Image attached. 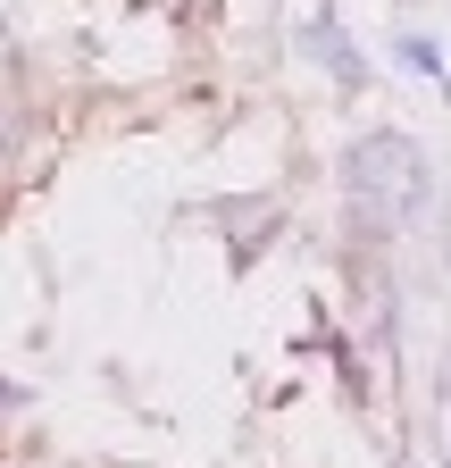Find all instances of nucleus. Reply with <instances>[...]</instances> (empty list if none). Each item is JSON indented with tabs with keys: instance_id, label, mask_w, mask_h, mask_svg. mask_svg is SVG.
<instances>
[{
	"instance_id": "7ed1b4c3",
	"label": "nucleus",
	"mask_w": 451,
	"mask_h": 468,
	"mask_svg": "<svg viewBox=\"0 0 451 468\" xmlns=\"http://www.w3.org/2000/svg\"><path fill=\"white\" fill-rule=\"evenodd\" d=\"M435 443H443V468H451V385L435 393Z\"/></svg>"
},
{
	"instance_id": "f257e3e1",
	"label": "nucleus",
	"mask_w": 451,
	"mask_h": 468,
	"mask_svg": "<svg viewBox=\"0 0 451 468\" xmlns=\"http://www.w3.org/2000/svg\"><path fill=\"white\" fill-rule=\"evenodd\" d=\"M343 176H351V201L376 226H410L426 209V159H418L410 134H360L343 151Z\"/></svg>"
},
{
	"instance_id": "f03ea898",
	"label": "nucleus",
	"mask_w": 451,
	"mask_h": 468,
	"mask_svg": "<svg viewBox=\"0 0 451 468\" xmlns=\"http://www.w3.org/2000/svg\"><path fill=\"white\" fill-rule=\"evenodd\" d=\"M402 68H418V76H443V58H435V42H418V34H410V42H402Z\"/></svg>"
}]
</instances>
